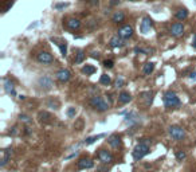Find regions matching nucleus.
Returning <instances> with one entry per match:
<instances>
[{"label": "nucleus", "instance_id": "obj_1", "mask_svg": "<svg viewBox=\"0 0 196 172\" xmlns=\"http://www.w3.org/2000/svg\"><path fill=\"white\" fill-rule=\"evenodd\" d=\"M164 105H165V108H168V109L179 106L180 105V100H179V97L176 96L175 91L169 90L164 94Z\"/></svg>", "mask_w": 196, "mask_h": 172}, {"label": "nucleus", "instance_id": "obj_2", "mask_svg": "<svg viewBox=\"0 0 196 172\" xmlns=\"http://www.w3.org/2000/svg\"><path fill=\"white\" fill-rule=\"evenodd\" d=\"M90 105L93 106L94 109H97L99 112H105L109 109V104L103 100L102 97H98V96H94L90 98Z\"/></svg>", "mask_w": 196, "mask_h": 172}, {"label": "nucleus", "instance_id": "obj_3", "mask_svg": "<svg viewBox=\"0 0 196 172\" xmlns=\"http://www.w3.org/2000/svg\"><path fill=\"white\" fill-rule=\"evenodd\" d=\"M148 153H149V144H146V142H140L137 147L133 149V157H134V160H141Z\"/></svg>", "mask_w": 196, "mask_h": 172}, {"label": "nucleus", "instance_id": "obj_4", "mask_svg": "<svg viewBox=\"0 0 196 172\" xmlns=\"http://www.w3.org/2000/svg\"><path fill=\"white\" fill-rule=\"evenodd\" d=\"M168 132H169V134L172 136V138H175V140H183V138L186 137V130H184L182 126H179V125L169 126Z\"/></svg>", "mask_w": 196, "mask_h": 172}, {"label": "nucleus", "instance_id": "obj_5", "mask_svg": "<svg viewBox=\"0 0 196 172\" xmlns=\"http://www.w3.org/2000/svg\"><path fill=\"white\" fill-rule=\"evenodd\" d=\"M36 59L43 65H49V63H53L54 62V57L51 55L50 53H47V51H40L38 55H36Z\"/></svg>", "mask_w": 196, "mask_h": 172}, {"label": "nucleus", "instance_id": "obj_6", "mask_svg": "<svg viewBox=\"0 0 196 172\" xmlns=\"http://www.w3.org/2000/svg\"><path fill=\"white\" fill-rule=\"evenodd\" d=\"M133 35V27L129 24H125L122 27H120L118 30V36H121L122 39H129Z\"/></svg>", "mask_w": 196, "mask_h": 172}, {"label": "nucleus", "instance_id": "obj_7", "mask_svg": "<svg viewBox=\"0 0 196 172\" xmlns=\"http://www.w3.org/2000/svg\"><path fill=\"white\" fill-rule=\"evenodd\" d=\"M98 159H99V162H102L103 164H109V163L113 162L112 153L108 152L106 149H99V152H98Z\"/></svg>", "mask_w": 196, "mask_h": 172}, {"label": "nucleus", "instance_id": "obj_8", "mask_svg": "<svg viewBox=\"0 0 196 172\" xmlns=\"http://www.w3.org/2000/svg\"><path fill=\"white\" fill-rule=\"evenodd\" d=\"M55 77H57V79L59 82H67L69 79L71 78V73H70L67 69H61V70L57 71Z\"/></svg>", "mask_w": 196, "mask_h": 172}, {"label": "nucleus", "instance_id": "obj_9", "mask_svg": "<svg viewBox=\"0 0 196 172\" xmlns=\"http://www.w3.org/2000/svg\"><path fill=\"white\" fill-rule=\"evenodd\" d=\"M39 86L42 87V89H51V87L54 86V82H53V79L50 78L49 75H43V77H40L39 78Z\"/></svg>", "mask_w": 196, "mask_h": 172}, {"label": "nucleus", "instance_id": "obj_10", "mask_svg": "<svg viewBox=\"0 0 196 172\" xmlns=\"http://www.w3.org/2000/svg\"><path fill=\"white\" fill-rule=\"evenodd\" d=\"M152 26H153V20L150 19L149 16H144V19L141 22V26H140V30H141L142 34H146V32L152 28Z\"/></svg>", "mask_w": 196, "mask_h": 172}, {"label": "nucleus", "instance_id": "obj_11", "mask_svg": "<svg viewBox=\"0 0 196 172\" xmlns=\"http://www.w3.org/2000/svg\"><path fill=\"white\" fill-rule=\"evenodd\" d=\"M171 34L173 36H182L184 34V26L183 23H173L172 24V27H171Z\"/></svg>", "mask_w": 196, "mask_h": 172}, {"label": "nucleus", "instance_id": "obj_12", "mask_svg": "<svg viewBox=\"0 0 196 172\" xmlns=\"http://www.w3.org/2000/svg\"><path fill=\"white\" fill-rule=\"evenodd\" d=\"M77 167H78V170H89V168L94 167V163L90 159H81L77 163Z\"/></svg>", "mask_w": 196, "mask_h": 172}, {"label": "nucleus", "instance_id": "obj_13", "mask_svg": "<svg viewBox=\"0 0 196 172\" xmlns=\"http://www.w3.org/2000/svg\"><path fill=\"white\" fill-rule=\"evenodd\" d=\"M66 26H67L69 30L71 31H77L81 28V22L78 19H74V18H71V19H69L67 22H66Z\"/></svg>", "mask_w": 196, "mask_h": 172}, {"label": "nucleus", "instance_id": "obj_14", "mask_svg": "<svg viewBox=\"0 0 196 172\" xmlns=\"http://www.w3.org/2000/svg\"><path fill=\"white\" fill-rule=\"evenodd\" d=\"M109 45H110V47H113V49H120V47L124 46V39L121 38V36H118V35L113 36V38L110 39Z\"/></svg>", "mask_w": 196, "mask_h": 172}, {"label": "nucleus", "instance_id": "obj_15", "mask_svg": "<svg viewBox=\"0 0 196 172\" xmlns=\"http://www.w3.org/2000/svg\"><path fill=\"white\" fill-rule=\"evenodd\" d=\"M109 144L112 145L113 148H120L121 147V137L118 136V134H112V136L109 137Z\"/></svg>", "mask_w": 196, "mask_h": 172}, {"label": "nucleus", "instance_id": "obj_16", "mask_svg": "<svg viewBox=\"0 0 196 172\" xmlns=\"http://www.w3.org/2000/svg\"><path fill=\"white\" fill-rule=\"evenodd\" d=\"M118 101H120L121 104H128V102L132 101V96L128 91H121L120 96H118Z\"/></svg>", "mask_w": 196, "mask_h": 172}, {"label": "nucleus", "instance_id": "obj_17", "mask_svg": "<svg viewBox=\"0 0 196 172\" xmlns=\"http://www.w3.org/2000/svg\"><path fill=\"white\" fill-rule=\"evenodd\" d=\"M153 70H154V63H153V62H146V63L142 66V73L145 75H150L153 73Z\"/></svg>", "mask_w": 196, "mask_h": 172}, {"label": "nucleus", "instance_id": "obj_18", "mask_svg": "<svg viewBox=\"0 0 196 172\" xmlns=\"http://www.w3.org/2000/svg\"><path fill=\"white\" fill-rule=\"evenodd\" d=\"M124 19H125V14L122 12V11H116L112 16L113 23H120V22H122Z\"/></svg>", "mask_w": 196, "mask_h": 172}, {"label": "nucleus", "instance_id": "obj_19", "mask_svg": "<svg viewBox=\"0 0 196 172\" xmlns=\"http://www.w3.org/2000/svg\"><path fill=\"white\" fill-rule=\"evenodd\" d=\"M38 118L42 122H50L51 118H53V116H51L50 113H47V112H39L38 113Z\"/></svg>", "mask_w": 196, "mask_h": 172}, {"label": "nucleus", "instance_id": "obj_20", "mask_svg": "<svg viewBox=\"0 0 196 172\" xmlns=\"http://www.w3.org/2000/svg\"><path fill=\"white\" fill-rule=\"evenodd\" d=\"M175 16H176L177 20H184V19H187V18H188V11L186 8H180L175 14Z\"/></svg>", "mask_w": 196, "mask_h": 172}, {"label": "nucleus", "instance_id": "obj_21", "mask_svg": "<svg viewBox=\"0 0 196 172\" xmlns=\"http://www.w3.org/2000/svg\"><path fill=\"white\" fill-rule=\"evenodd\" d=\"M4 89L7 93H10V94H12V96H15V90H14V83L10 81V79H6V82H4Z\"/></svg>", "mask_w": 196, "mask_h": 172}, {"label": "nucleus", "instance_id": "obj_22", "mask_svg": "<svg viewBox=\"0 0 196 172\" xmlns=\"http://www.w3.org/2000/svg\"><path fill=\"white\" fill-rule=\"evenodd\" d=\"M82 73H83V74H86V75H91V74H94V73H95V67H94V66H91V65H86V66H83V67H82Z\"/></svg>", "mask_w": 196, "mask_h": 172}, {"label": "nucleus", "instance_id": "obj_23", "mask_svg": "<svg viewBox=\"0 0 196 172\" xmlns=\"http://www.w3.org/2000/svg\"><path fill=\"white\" fill-rule=\"evenodd\" d=\"M141 96H142V98H145V105H150V104H152L153 93H150V91H146V93H142Z\"/></svg>", "mask_w": 196, "mask_h": 172}, {"label": "nucleus", "instance_id": "obj_24", "mask_svg": "<svg viewBox=\"0 0 196 172\" xmlns=\"http://www.w3.org/2000/svg\"><path fill=\"white\" fill-rule=\"evenodd\" d=\"M137 118H138V117H137L136 113H129V114L126 116V118H125V121L129 122V124H133V122H137L138 121Z\"/></svg>", "mask_w": 196, "mask_h": 172}, {"label": "nucleus", "instance_id": "obj_25", "mask_svg": "<svg viewBox=\"0 0 196 172\" xmlns=\"http://www.w3.org/2000/svg\"><path fill=\"white\" fill-rule=\"evenodd\" d=\"M99 82H101L102 85H105V86H109L110 82H112V79H110V77L108 74H102L101 78H99Z\"/></svg>", "mask_w": 196, "mask_h": 172}, {"label": "nucleus", "instance_id": "obj_26", "mask_svg": "<svg viewBox=\"0 0 196 172\" xmlns=\"http://www.w3.org/2000/svg\"><path fill=\"white\" fill-rule=\"evenodd\" d=\"M11 155H12V152H11V149H7V151L4 152V157H3L2 160V167H4L7 163H8V160L11 159Z\"/></svg>", "mask_w": 196, "mask_h": 172}, {"label": "nucleus", "instance_id": "obj_27", "mask_svg": "<svg viewBox=\"0 0 196 172\" xmlns=\"http://www.w3.org/2000/svg\"><path fill=\"white\" fill-rule=\"evenodd\" d=\"M57 46L61 49V54L63 57H66V54H67V46H66V42H58Z\"/></svg>", "mask_w": 196, "mask_h": 172}, {"label": "nucleus", "instance_id": "obj_28", "mask_svg": "<svg viewBox=\"0 0 196 172\" xmlns=\"http://www.w3.org/2000/svg\"><path fill=\"white\" fill-rule=\"evenodd\" d=\"M103 136H105V134H98V136H93V137H89V138H86V140H85V144L86 145H89V144H93L94 141H97L98 138H102Z\"/></svg>", "mask_w": 196, "mask_h": 172}, {"label": "nucleus", "instance_id": "obj_29", "mask_svg": "<svg viewBox=\"0 0 196 172\" xmlns=\"http://www.w3.org/2000/svg\"><path fill=\"white\" fill-rule=\"evenodd\" d=\"M83 59H85V53H83V51H78V54L75 55L74 62H75V63H82Z\"/></svg>", "mask_w": 196, "mask_h": 172}, {"label": "nucleus", "instance_id": "obj_30", "mask_svg": "<svg viewBox=\"0 0 196 172\" xmlns=\"http://www.w3.org/2000/svg\"><path fill=\"white\" fill-rule=\"evenodd\" d=\"M19 118H20V121H23L24 124H31L32 122V118L27 114H19Z\"/></svg>", "mask_w": 196, "mask_h": 172}, {"label": "nucleus", "instance_id": "obj_31", "mask_svg": "<svg viewBox=\"0 0 196 172\" xmlns=\"http://www.w3.org/2000/svg\"><path fill=\"white\" fill-rule=\"evenodd\" d=\"M186 157H187V153L184 152V151H177L176 152V159L179 160V162H183Z\"/></svg>", "mask_w": 196, "mask_h": 172}, {"label": "nucleus", "instance_id": "obj_32", "mask_svg": "<svg viewBox=\"0 0 196 172\" xmlns=\"http://www.w3.org/2000/svg\"><path fill=\"white\" fill-rule=\"evenodd\" d=\"M103 66H105L106 69H112L114 66V62L112 59H106V61H103Z\"/></svg>", "mask_w": 196, "mask_h": 172}, {"label": "nucleus", "instance_id": "obj_33", "mask_svg": "<svg viewBox=\"0 0 196 172\" xmlns=\"http://www.w3.org/2000/svg\"><path fill=\"white\" fill-rule=\"evenodd\" d=\"M124 83H125V81H124V78H117L116 79V83H114V85H116V87H122L124 86Z\"/></svg>", "mask_w": 196, "mask_h": 172}, {"label": "nucleus", "instance_id": "obj_34", "mask_svg": "<svg viewBox=\"0 0 196 172\" xmlns=\"http://www.w3.org/2000/svg\"><path fill=\"white\" fill-rule=\"evenodd\" d=\"M75 113H77L75 108H69L67 109V116L69 117H74V116H75Z\"/></svg>", "mask_w": 196, "mask_h": 172}, {"label": "nucleus", "instance_id": "obj_35", "mask_svg": "<svg viewBox=\"0 0 196 172\" xmlns=\"http://www.w3.org/2000/svg\"><path fill=\"white\" fill-rule=\"evenodd\" d=\"M65 7H67V3H59V4H55V8L57 10H62V8H65Z\"/></svg>", "mask_w": 196, "mask_h": 172}, {"label": "nucleus", "instance_id": "obj_36", "mask_svg": "<svg viewBox=\"0 0 196 172\" xmlns=\"http://www.w3.org/2000/svg\"><path fill=\"white\" fill-rule=\"evenodd\" d=\"M90 57L91 58H98L99 57V53H98V51H93V53L90 54Z\"/></svg>", "mask_w": 196, "mask_h": 172}, {"label": "nucleus", "instance_id": "obj_37", "mask_svg": "<svg viewBox=\"0 0 196 172\" xmlns=\"http://www.w3.org/2000/svg\"><path fill=\"white\" fill-rule=\"evenodd\" d=\"M192 46L196 49V35H194V39H192Z\"/></svg>", "mask_w": 196, "mask_h": 172}, {"label": "nucleus", "instance_id": "obj_38", "mask_svg": "<svg viewBox=\"0 0 196 172\" xmlns=\"http://www.w3.org/2000/svg\"><path fill=\"white\" fill-rule=\"evenodd\" d=\"M117 3H120V0H112V2H110V6H116Z\"/></svg>", "mask_w": 196, "mask_h": 172}, {"label": "nucleus", "instance_id": "obj_39", "mask_svg": "<svg viewBox=\"0 0 196 172\" xmlns=\"http://www.w3.org/2000/svg\"><path fill=\"white\" fill-rule=\"evenodd\" d=\"M190 78H191V79H196V71H195V73H191Z\"/></svg>", "mask_w": 196, "mask_h": 172}, {"label": "nucleus", "instance_id": "obj_40", "mask_svg": "<svg viewBox=\"0 0 196 172\" xmlns=\"http://www.w3.org/2000/svg\"><path fill=\"white\" fill-rule=\"evenodd\" d=\"M91 4H93V6H95V4H98V0H91Z\"/></svg>", "mask_w": 196, "mask_h": 172}, {"label": "nucleus", "instance_id": "obj_41", "mask_svg": "<svg viewBox=\"0 0 196 172\" xmlns=\"http://www.w3.org/2000/svg\"><path fill=\"white\" fill-rule=\"evenodd\" d=\"M130 2H134V0H130Z\"/></svg>", "mask_w": 196, "mask_h": 172}]
</instances>
